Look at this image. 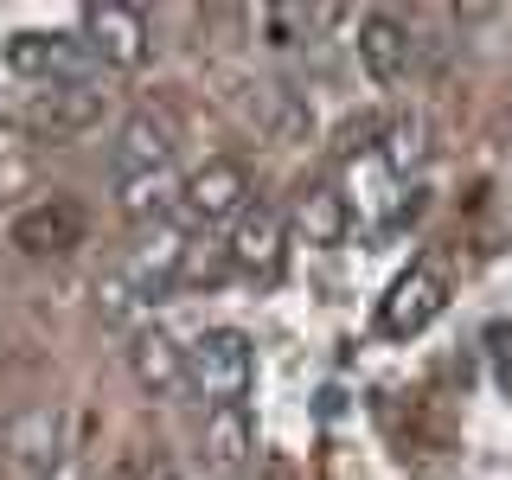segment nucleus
Instances as JSON below:
<instances>
[{
  "instance_id": "f257e3e1",
  "label": "nucleus",
  "mask_w": 512,
  "mask_h": 480,
  "mask_svg": "<svg viewBox=\"0 0 512 480\" xmlns=\"http://www.w3.org/2000/svg\"><path fill=\"white\" fill-rule=\"evenodd\" d=\"M250 378H256V352H250V340L237 327H212V333H199V340L186 346V384L212 410L244 404Z\"/></svg>"
},
{
  "instance_id": "f03ea898",
  "label": "nucleus",
  "mask_w": 512,
  "mask_h": 480,
  "mask_svg": "<svg viewBox=\"0 0 512 480\" xmlns=\"http://www.w3.org/2000/svg\"><path fill=\"white\" fill-rule=\"evenodd\" d=\"M103 109H109V90H96V84H45L26 96L20 128L32 141H77L103 122Z\"/></svg>"
},
{
  "instance_id": "7ed1b4c3",
  "label": "nucleus",
  "mask_w": 512,
  "mask_h": 480,
  "mask_svg": "<svg viewBox=\"0 0 512 480\" xmlns=\"http://www.w3.org/2000/svg\"><path fill=\"white\" fill-rule=\"evenodd\" d=\"M84 45L90 58H103L109 71H141L154 52V26L141 7H122V0H96L84 7Z\"/></svg>"
},
{
  "instance_id": "20e7f679",
  "label": "nucleus",
  "mask_w": 512,
  "mask_h": 480,
  "mask_svg": "<svg viewBox=\"0 0 512 480\" xmlns=\"http://www.w3.org/2000/svg\"><path fill=\"white\" fill-rule=\"evenodd\" d=\"M244 199H250V173L244 160H205L199 173L180 186V218L192 231H205V224H224V218H244Z\"/></svg>"
},
{
  "instance_id": "39448f33",
  "label": "nucleus",
  "mask_w": 512,
  "mask_h": 480,
  "mask_svg": "<svg viewBox=\"0 0 512 480\" xmlns=\"http://www.w3.org/2000/svg\"><path fill=\"white\" fill-rule=\"evenodd\" d=\"M84 32H13L7 39V64L20 77H32V84H84Z\"/></svg>"
},
{
  "instance_id": "423d86ee",
  "label": "nucleus",
  "mask_w": 512,
  "mask_h": 480,
  "mask_svg": "<svg viewBox=\"0 0 512 480\" xmlns=\"http://www.w3.org/2000/svg\"><path fill=\"white\" fill-rule=\"evenodd\" d=\"M442 308H448V276H442L436 263H416V269H404V276H397L391 295H384L378 327L391 333V340H410V333H423Z\"/></svg>"
},
{
  "instance_id": "0eeeda50",
  "label": "nucleus",
  "mask_w": 512,
  "mask_h": 480,
  "mask_svg": "<svg viewBox=\"0 0 512 480\" xmlns=\"http://www.w3.org/2000/svg\"><path fill=\"white\" fill-rule=\"evenodd\" d=\"M7 237L26 256H71L90 237V218H84V205H71V199H39V205H26V212L13 218Z\"/></svg>"
},
{
  "instance_id": "6e6552de",
  "label": "nucleus",
  "mask_w": 512,
  "mask_h": 480,
  "mask_svg": "<svg viewBox=\"0 0 512 480\" xmlns=\"http://www.w3.org/2000/svg\"><path fill=\"white\" fill-rule=\"evenodd\" d=\"M7 455L20 461V468H26L32 480H45V474H52L64 455H77V442L64 436V410H52V404L20 410V416L7 423Z\"/></svg>"
},
{
  "instance_id": "1a4fd4ad",
  "label": "nucleus",
  "mask_w": 512,
  "mask_h": 480,
  "mask_svg": "<svg viewBox=\"0 0 512 480\" xmlns=\"http://www.w3.org/2000/svg\"><path fill=\"white\" fill-rule=\"evenodd\" d=\"M109 167H116V180H128V173H160V167H173V122L154 116V109H135V116L116 128Z\"/></svg>"
},
{
  "instance_id": "9d476101",
  "label": "nucleus",
  "mask_w": 512,
  "mask_h": 480,
  "mask_svg": "<svg viewBox=\"0 0 512 480\" xmlns=\"http://www.w3.org/2000/svg\"><path fill=\"white\" fill-rule=\"evenodd\" d=\"M359 64H365V77L372 84H404V71H410V52H416V39H410V26L397 20V13H365L359 20Z\"/></svg>"
},
{
  "instance_id": "9b49d317",
  "label": "nucleus",
  "mask_w": 512,
  "mask_h": 480,
  "mask_svg": "<svg viewBox=\"0 0 512 480\" xmlns=\"http://www.w3.org/2000/svg\"><path fill=\"white\" fill-rule=\"evenodd\" d=\"M282 237L288 224L282 212H269V205H244V218L231 224V244H224V256H231V269H244V276H276L282 269Z\"/></svg>"
},
{
  "instance_id": "f8f14e48",
  "label": "nucleus",
  "mask_w": 512,
  "mask_h": 480,
  "mask_svg": "<svg viewBox=\"0 0 512 480\" xmlns=\"http://www.w3.org/2000/svg\"><path fill=\"white\" fill-rule=\"evenodd\" d=\"M128 372H135V384L148 397H180L186 391V346L173 340V333L148 327V333L128 340Z\"/></svg>"
},
{
  "instance_id": "ddd939ff",
  "label": "nucleus",
  "mask_w": 512,
  "mask_h": 480,
  "mask_svg": "<svg viewBox=\"0 0 512 480\" xmlns=\"http://www.w3.org/2000/svg\"><path fill=\"white\" fill-rule=\"evenodd\" d=\"M250 448H256V423H250V410H244V404H224V410L205 416V461H212L218 474L244 468Z\"/></svg>"
},
{
  "instance_id": "4468645a",
  "label": "nucleus",
  "mask_w": 512,
  "mask_h": 480,
  "mask_svg": "<svg viewBox=\"0 0 512 480\" xmlns=\"http://www.w3.org/2000/svg\"><path fill=\"white\" fill-rule=\"evenodd\" d=\"M180 186H186V180H173V167H160V173H128V180H116V205H122V218L148 224V218H160V212H180Z\"/></svg>"
},
{
  "instance_id": "2eb2a0df",
  "label": "nucleus",
  "mask_w": 512,
  "mask_h": 480,
  "mask_svg": "<svg viewBox=\"0 0 512 480\" xmlns=\"http://www.w3.org/2000/svg\"><path fill=\"white\" fill-rule=\"evenodd\" d=\"M346 199L333 186H308L301 192V205H295V231L308 237V244H340L346 237Z\"/></svg>"
},
{
  "instance_id": "dca6fc26",
  "label": "nucleus",
  "mask_w": 512,
  "mask_h": 480,
  "mask_svg": "<svg viewBox=\"0 0 512 480\" xmlns=\"http://www.w3.org/2000/svg\"><path fill=\"white\" fill-rule=\"evenodd\" d=\"M423 154H429V141H423V122H416V116H397L391 128H384V167H391V173L423 167Z\"/></svg>"
},
{
  "instance_id": "f3484780",
  "label": "nucleus",
  "mask_w": 512,
  "mask_h": 480,
  "mask_svg": "<svg viewBox=\"0 0 512 480\" xmlns=\"http://www.w3.org/2000/svg\"><path fill=\"white\" fill-rule=\"evenodd\" d=\"M256 20H263L269 45H276V52H282V45H295L301 32L314 26V13H301V7H263V13H256Z\"/></svg>"
},
{
  "instance_id": "a211bd4d",
  "label": "nucleus",
  "mask_w": 512,
  "mask_h": 480,
  "mask_svg": "<svg viewBox=\"0 0 512 480\" xmlns=\"http://www.w3.org/2000/svg\"><path fill=\"white\" fill-rule=\"evenodd\" d=\"M128 301H135L128 276H109V282H103V314H109V320H122V314H128Z\"/></svg>"
},
{
  "instance_id": "6ab92c4d",
  "label": "nucleus",
  "mask_w": 512,
  "mask_h": 480,
  "mask_svg": "<svg viewBox=\"0 0 512 480\" xmlns=\"http://www.w3.org/2000/svg\"><path fill=\"white\" fill-rule=\"evenodd\" d=\"M128 480H180V468H173V455H160V448H154V455L135 461V474H128Z\"/></svg>"
},
{
  "instance_id": "aec40b11",
  "label": "nucleus",
  "mask_w": 512,
  "mask_h": 480,
  "mask_svg": "<svg viewBox=\"0 0 512 480\" xmlns=\"http://www.w3.org/2000/svg\"><path fill=\"white\" fill-rule=\"evenodd\" d=\"M45 480H90V468H84V455H64V461H58V468L45 474Z\"/></svg>"
}]
</instances>
